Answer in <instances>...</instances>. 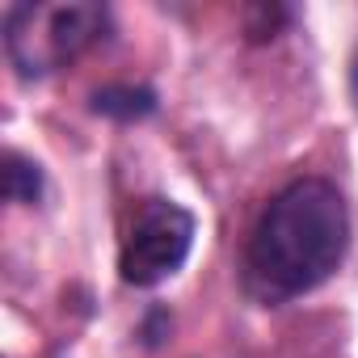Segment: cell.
<instances>
[{"label":"cell","instance_id":"1","mask_svg":"<svg viewBox=\"0 0 358 358\" xmlns=\"http://www.w3.org/2000/svg\"><path fill=\"white\" fill-rule=\"evenodd\" d=\"M354 220L337 182L299 173L257 211L241 249V291L257 308H287L320 291L350 257Z\"/></svg>","mask_w":358,"mask_h":358},{"label":"cell","instance_id":"5","mask_svg":"<svg viewBox=\"0 0 358 358\" xmlns=\"http://www.w3.org/2000/svg\"><path fill=\"white\" fill-rule=\"evenodd\" d=\"M43 194H47V169L34 156L9 148L5 152V199L13 207H38Z\"/></svg>","mask_w":358,"mask_h":358},{"label":"cell","instance_id":"4","mask_svg":"<svg viewBox=\"0 0 358 358\" xmlns=\"http://www.w3.org/2000/svg\"><path fill=\"white\" fill-rule=\"evenodd\" d=\"M89 110H93L97 118H110V122L131 127V122L152 118V114L160 110V97H156V89H148V85H127V80H122V85H101V89H93Z\"/></svg>","mask_w":358,"mask_h":358},{"label":"cell","instance_id":"3","mask_svg":"<svg viewBox=\"0 0 358 358\" xmlns=\"http://www.w3.org/2000/svg\"><path fill=\"white\" fill-rule=\"evenodd\" d=\"M194 236H199V220L190 207L164 194L143 199L131 211V224L118 249V278L135 291H152L177 278L194 253Z\"/></svg>","mask_w":358,"mask_h":358},{"label":"cell","instance_id":"2","mask_svg":"<svg viewBox=\"0 0 358 358\" xmlns=\"http://www.w3.org/2000/svg\"><path fill=\"white\" fill-rule=\"evenodd\" d=\"M114 17L93 0H22L5 9V55L22 80H47L106 43Z\"/></svg>","mask_w":358,"mask_h":358},{"label":"cell","instance_id":"6","mask_svg":"<svg viewBox=\"0 0 358 358\" xmlns=\"http://www.w3.org/2000/svg\"><path fill=\"white\" fill-rule=\"evenodd\" d=\"M291 9H282V5H253V9H245V38L249 43H270V38H278V30L282 26H291Z\"/></svg>","mask_w":358,"mask_h":358}]
</instances>
